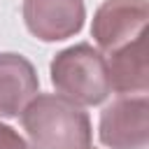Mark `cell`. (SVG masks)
Returning <instances> with one entry per match:
<instances>
[{"mask_svg":"<svg viewBox=\"0 0 149 149\" xmlns=\"http://www.w3.org/2000/svg\"><path fill=\"white\" fill-rule=\"evenodd\" d=\"M21 126L30 149H88L93 140L88 114L61 93H37L23 107Z\"/></svg>","mask_w":149,"mask_h":149,"instance_id":"cell-1","label":"cell"},{"mask_svg":"<svg viewBox=\"0 0 149 149\" xmlns=\"http://www.w3.org/2000/svg\"><path fill=\"white\" fill-rule=\"evenodd\" d=\"M49 74L63 98L84 107L100 105L112 93L105 56L88 42L58 51L49 65Z\"/></svg>","mask_w":149,"mask_h":149,"instance_id":"cell-2","label":"cell"},{"mask_svg":"<svg viewBox=\"0 0 149 149\" xmlns=\"http://www.w3.org/2000/svg\"><path fill=\"white\" fill-rule=\"evenodd\" d=\"M98 137L109 149H147L149 100L147 93L119 95L100 112Z\"/></svg>","mask_w":149,"mask_h":149,"instance_id":"cell-3","label":"cell"},{"mask_svg":"<svg viewBox=\"0 0 149 149\" xmlns=\"http://www.w3.org/2000/svg\"><path fill=\"white\" fill-rule=\"evenodd\" d=\"M149 2L147 0H105L91 23V35L102 56L147 35Z\"/></svg>","mask_w":149,"mask_h":149,"instance_id":"cell-4","label":"cell"},{"mask_svg":"<svg viewBox=\"0 0 149 149\" xmlns=\"http://www.w3.org/2000/svg\"><path fill=\"white\" fill-rule=\"evenodd\" d=\"M84 0H23L26 28L42 42L74 37L84 28Z\"/></svg>","mask_w":149,"mask_h":149,"instance_id":"cell-5","label":"cell"},{"mask_svg":"<svg viewBox=\"0 0 149 149\" xmlns=\"http://www.w3.org/2000/svg\"><path fill=\"white\" fill-rule=\"evenodd\" d=\"M37 93L40 79L33 63L21 54H0V116H19Z\"/></svg>","mask_w":149,"mask_h":149,"instance_id":"cell-6","label":"cell"},{"mask_svg":"<svg viewBox=\"0 0 149 149\" xmlns=\"http://www.w3.org/2000/svg\"><path fill=\"white\" fill-rule=\"evenodd\" d=\"M144 37L147 35L107 54V58H105L109 86L119 95L147 93V88H149V63H147V40Z\"/></svg>","mask_w":149,"mask_h":149,"instance_id":"cell-7","label":"cell"},{"mask_svg":"<svg viewBox=\"0 0 149 149\" xmlns=\"http://www.w3.org/2000/svg\"><path fill=\"white\" fill-rule=\"evenodd\" d=\"M0 149H30V144L12 126L0 121Z\"/></svg>","mask_w":149,"mask_h":149,"instance_id":"cell-8","label":"cell"},{"mask_svg":"<svg viewBox=\"0 0 149 149\" xmlns=\"http://www.w3.org/2000/svg\"><path fill=\"white\" fill-rule=\"evenodd\" d=\"M88 149H91V147H88Z\"/></svg>","mask_w":149,"mask_h":149,"instance_id":"cell-9","label":"cell"}]
</instances>
